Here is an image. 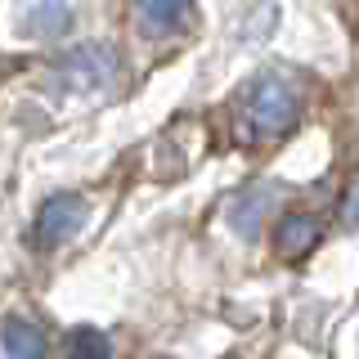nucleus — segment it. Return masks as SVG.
Returning <instances> with one entry per match:
<instances>
[{"label":"nucleus","instance_id":"1a4fd4ad","mask_svg":"<svg viewBox=\"0 0 359 359\" xmlns=\"http://www.w3.org/2000/svg\"><path fill=\"white\" fill-rule=\"evenodd\" d=\"M67 359H112V341L99 328H72L67 337Z\"/></svg>","mask_w":359,"mask_h":359},{"label":"nucleus","instance_id":"6e6552de","mask_svg":"<svg viewBox=\"0 0 359 359\" xmlns=\"http://www.w3.org/2000/svg\"><path fill=\"white\" fill-rule=\"evenodd\" d=\"M22 32H27V36L54 41V36H63V32H72V9H67L63 0H45V5L27 9V18H22Z\"/></svg>","mask_w":359,"mask_h":359},{"label":"nucleus","instance_id":"20e7f679","mask_svg":"<svg viewBox=\"0 0 359 359\" xmlns=\"http://www.w3.org/2000/svg\"><path fill=\"white\" fill-rule=\"evenodd\" d=\"M135 22L149 36H180L194 22V0H135Z\"/></svg>","mask_w":359,"mask_h":359},{"label":"nucleus","instance_id":"9d476101","mask_svg":"<svg viewBox=\"0 0 359 359\" xmlns=\"http://www.w3.org/2000/svg\"><path fill=\"white\" fill-rule=\"evenodd\" d=\"M341 220H346V224H355V229H359V189H351V198L341 202Z\"/></svg>","mask_w":359,"mask_h":359},{"label":"nucleus","instance_id":"39448f33","mask_svg":"<svg viewBox=\"0 0 359 359\" xmlns=\"http://www.w3.org/2000/svg\"><path fill=\"white\" fill-rule=\"evenodd\" d=\"M274 194H278L274 184H252V189H243V194L233 198L229 220H233V229H238L243 238H256V229L265 224V211L274 207Z\"/></svg>","mask_w":359,"mask_h":359},{"label":"nucleus","instance_id":"f03ea898","mask_svg":"<svg viewBox=\"0 0 359 359\" xmlns=\"http://www.w3.org/2000/svg\"><path fill=\"white\" fill-rule=\"evenodd\" d=\"M54 76H59L63 86H72V90L108 86L112 76H117V54H112L108 45H76V50H67L59 59Z\"/></svg>","mask_w":359,"mask_h":359},{"label":"nucleus","instance_id":"423d86ee","mask_svg":"<svg viewBox=\"0 0 359 359\" xmlns=\"http://www.w3.org/2000/svg\"><path fill=\"white\" fill-rule=\"evenodd\" d=\"M0 346H5L9 359H41L50 341H45V332H41L32 319H18V314H9V319L0 323Z\"/></svg>","mask_w":359,"mask_h":359},{"label":"nucleus","instance_id":"0eeeda50","mask_svg":"<svg viewBox=\"0 0 359 359\" xmlns=\"http://www.w3.org/2000/svg\"><path fill=\"white\" fill-rule=\"evenodd\" d=\"M314 243H319V220H314V216H301V211H292V216L278 220V229H274L278 256H301V252H310Z\"/></svg>","mask_w":359,"mask_h":359},{"label":"nucleus","instance_id":"7ed1b4c3","mask_svg":"<svg viewBox=\"0 0 359 359\" xmlns=\"http://www.w3.org/2000/svg\"><path fill=\"white\" fill-rule=\"evenodd\" d=\"M86 224V198L76 194H54L45 198V207L36 211V243L41 247H59Z\"/></svg>","mask_w":359,"mask_h":359},{"label":"nucleus","instance_id":"f257e3e1","mask_svg":"<svg viewBox=\"0 0 359 359\" xmlns=\"http://www.w3.org/2000/svg\"><path fill=\"white\" fill-rule=\"evenodd\" d=\"M238 108H243V121H247V130H252L256 140L287 135L297 126V117H301L297 95H292L287 81H278V76H256V81H247Z\"/></svg>","mask_w":359,"mask_h":359}]
</instances>
